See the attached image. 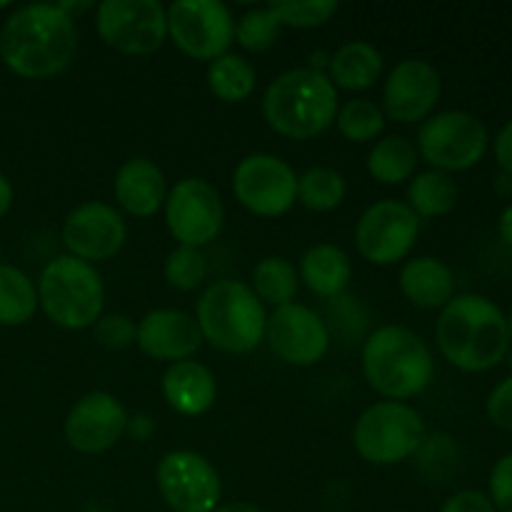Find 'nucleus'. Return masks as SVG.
I'll return each instance as SVG.
<instances>
[{
  "label": "nucleus",
  "instance_id": "nucleus-1",
  "mask_svg": "<svg viewBox=\"0 0 512 512\" xmlns=\"http://www.w3.org/2000/svg\"><path fill=\"white\" fill-rule=\"evenodd\" d=\"M78 50V28L58 3H33L15 10L0 28V58L25 80L63 73Z\"/></svg>",
  "mask_w": 512,
  "mask_h": 512
},
{
  "label": "nucleus",
  "instance_id": "nucleus-2",
  "mask_svg": "<svg viewBox=\"0 0 512 512\" xmlns=\"http://www.w3.org/2000/svg\"><path fill=\"white\" fill-rule=\"evenodd\" d=\"M435 340L450 365L465 373L498 368L510 350L508 315L485 295H455L435 323Z\"/></svg>",
  "mask_w": 512,
  "mask_h": 512
},
{
  "label": "nucleus",
  "instance_id": "nucleus-3",
  "mask_svg": "<svg viewBox=\"0 0 512 512\" xmlns=\"http://www.w3.org/2000/svg\"><path fill=\"white\" fill-rule=\"evenodd\" d=\"M338 108V88L320 68H295L278 75L263 98L270 128L293 140H308L328 130Z\"/></svg>",
  "mask_w": 512,
  "mask_h": 512
},
{
  "label": "nucleus",
  "instance_id": "nucleus-4",
  "mask_svg": "<svg viewBox=\"0 0 512 512\" xmlns=\"http://www.w3.org/2000/svg\"><path fill=\"white\" fill-rule=\"evenodd\" d=\"M363 373L375 393L400 403L420 395L433 383L435 360L415 330L383 325L365 340Z\"/></svg>",
  "mask_w": 512,
  "mask_h": 512
},
{
  "label": "nucleus",
  "instance_id": "nucleus-5",
  "mask_svg": "<svg viewBox=\"0 0 512 512\" xmlns=\"http://www.w3.org/2000/svg\"><path fill=\"white\" fill-rule=\"evenodd\" d=\"M195 320L213 348L243 355L263 343L268 313L250 285L225 278L205 288Z\"/></svg>",
  "mask_w": 512,
  "mask_h": 512
},
{
  "label": "nucleus",
  "instance_id": "nucleus-6",
  "mask_svg": "<svg viewBox=\"0 0 512 512\" xmlns=\"http://www.w3.org/2000/svg\"><path fill=\"white\" fill-rule=\"evenodd\" d=\"M38 303L58 328H90L103 315V278L95 265L73 255H58L40 273Z\"/></svg>",
  "mask_w": 512,
  "mask_h": 512
},
{
  "label": "nucleus",
  "instance_id": "nucleus-7",
  "mask_svg": "<svg viewBox=\"0 0 512 512\" xmlns=\"http://www.w3.org/2000/svg\"><path fill=\"white\" fill-rule=\"evenodd\" d=\"M425 440L423 415L398 400L375 403L355 420L353 445L370 465H395L418 453Z\"/></svg>",
  "mask_w": 512,
  "mask_h": 512
},
{
  "label": "nucleus",
  "instance_id": "nucleus-8",
  "mask_svg": "<svg viewBox=\"0 0 512 512\" xmlns=\"http://www.w3.org/2000/svg\"><path fill=\"white\" fill-rule=\"evenodd\" d=\"M488 145V125L468 110L435 113L418 130V155H423L433 170L448 175L475 168L488 153Z\"/></svg>",
  "mask_w": 512,
  "mask_h": 512
},
{
  "label": "nucleus",
  "instance_id": "nucleus-9",
  "mask_svg": "<svg viewBox=\"0 0 512 512\" xmlns=\"http://www.w3.org/2000/svg\"><path fill=\"white\" fill-rule=\"evenodd\" d=\"M165 13L168 35L188 58L213 63L235 40L233 13L220 0H175Z\"/></svg>",
  "mask_w": 512,
  "mask_h": 512
},
{
  "label": "nucleus",
  "instance_id": "nucleus-10",
  "mask_svg": "<svg viewBox=\"0 0 512 512\" xmlns=\"http://www.w3.org/2000/svg\"><path fill=\"white\" fill-rule=\"evenodd\" d=\"M95 25L105 45L125 55H150L168 38V13L158 0H103Z\"/></svg>",
  "mask_w": 512,
  "mask_h": 512
},
{
  "label": "nucleus",
  "instance_id": "nucleus-11",
  "mask_svg": "<svg viewBox=\"0 0 512 512\" xmlns=\"http://www.w3.org/2000/svg\"><path fill=\"white\" fill-rule=\"evenodd\" d=\"M233 193L250 213L260 218H278L298 200V175L278 155L253 153L235 168Z\"/></svg>",
  "mask_w": 512,
  "mask_h": 512
},
{
  "label": "nucleus",
  "instance_id": "nucleus-12",
  "mask_svg": "<svg viewBox=\"0 0 512 512\" xmlns=\"http://www.w3.org/2000/svg\"><path fill=\"white\" fill-rule=\"evenodd\" d=\"M155 483L173 512H213L223 498L218 470L193 450L163 455L155 470Z\"/></svg>",
  "mask_w": 512,
  "mask_h": 512
},
{
  "label": "nucleus",
  "instance_id": "nucleus-13",
  "mask_svg": "<svg viewBox=\"0 0 512 512\" xmlns=\"http://www.w3.org/2000/svg\"><path fill=\"white\" fill-rule=\"evenodd\" d=\"M420 218L403 200L373 203L355 225V245L373 265H395L415 248Z\"/></svg>",
  "mask_w": 512,
  "mask_h": 512
},
{
  "label": "nucleus",
  "instance_id": "nucleus-14",
  "mask_svg": "<svg viewBox=\"0 0 512 512\" xmlns=\"http://www.w3.org/2000/svg\"><path fill=\"white\" fill-rule=\"evenodd\" d=\"M165 220L180 245L200 250L223 230V198L208 180L185 178L165 198Z\"/></svg>",
  "mask_w": 512,
  "mask_h": 512
},
{
  "label": "nucleus",
  "instance_id": "nucleus-15",
  "mask_svg": "<svg viewBox=\"0 0 512 512\" xmlns=\"http://www.w3.org/2000/svg\"><path fill=\"white\" fill-rule=\"evenodd\" d=\"M265 338L270 350L288 365H315L330 348V330L315 310L288 303L268 315Z\"/></svg>",
  "mask_w": 512,
  "mask_h": 512
},
{
  "label": "nucleus",
  "instance_id": "nucleus-16",
  "mask_svg": "<svg viewBox=\"0 0 512 512\" xmlns=\"http://www.w3.org/2000/svg\"><path fill=\"white\" fill-rule=\"evenodd\" d=\"M125 238H128V228H125L123 215L113 205L98 203V200H90V203L70 210L63 223L65 248L70 250L73 258L85 260L90 265L103 263L120 253Z\"/></svg>",
  "mask_w": 512,
  "mask_h": 512
},
{
  "label": "nucleus",
  "instance_id": "nucleus-17",
  "mask_svg": "<svg viewBox=\"0 0 512 512\" xmlns=\"http://www.w3.org/2000/svg\"><path fill=\"white\" fill-rule=\"evenodd\" d=\"M128 430V413L115 395L95 390L83 395L65 418V440L85 455L105 453Z\"/></svg>",
  "mask_w": 512,
  "mask_h": 512
},
{
  "label": "nucleus",
  "instance_id": "nucleus-18",
  "mask_svg": "<svg viewBox=\"0 0 512 512\" xmlns=\"http://www.w3.org/2000/svg\"><path fill=\"white\" fill-rule=\"evenodd\" d=\"M443 83L440 73L428 60L408 58L390 70L383 88V113L398 123H420L428 120L438 105Z\"/></svg>",
  "mask_w": 512,
  "mask_h": 512
},
{
  "label": "nucleus",
  "instance_id": "nucleus-19",
  "mask_svg": "<svg viewBox=\"0 0 512 512\" xmlns=\"http://www.w3.org/2000/svg\"><path fill=\"white\" fill-rule=\"evenodd\" d=\"M135 343L148 358L168 360V363H180L190 360L203 345V333L193 315L183 310L160 308L150 310L138 323V335Z\"/></svg>",
  "mask_w": 512,
  "mask_h": 512
},
{
  "label": "nucleus",
  "instance_id": "nucleus-20",
  "mask_svg": "<svg viewBox=\"0 0 512 512\" xmlns=\"http://www.w3.org/2000/svg\"><path fill=\"white\" fill-rule=\"evenodd\" d=\"M115 200L125 213L135 218H150L158 213L168 198L165 175L153 160L130 158L115 173Z\"/></svg>",
  "mask_w": 512,
  "mask_h": 512
},
{
  "label": "nucleus",
  "instance_id": "nucleus-21",
  "mask_svg": "<svg viewBox=\"0 0 512 512\" xmlns=\"http://www.w3.org/2000/svg\"><path fill=\"white\" fill-rule=\"evenodd\" d=\"M163 395L170 408L188 418L205 415L218 398V383L210 368L195 360L170 363L163 375Z\"/></svg>",
  "mask_w": 512,
  "mask_h": 512
},
{
  "label": "nucleus",
  "instance_id": "nucleus-22",
  "mask_svg": "<svg viewBox=\"0 0 512 512\" xmlns=\"http://www.w3.org/2000/svg\"><path fill=\"white\" fill-rule=\"evenodd\" d=\"M400 290L418 308L443 310L455 298V275L440 258L420 255L400 270Z\"/></svg>",
  "mask_w": 512,
  "mask_h": 512
},
{
  "label": "nucleus",
  "instance_id": "nucleus-23",
  "mask_svg": "<svg viewBox=\"0 0 512 512\" xmlns=\"http://www.w3.org/2000/svg\"><path fill=\"white\" fill-rule=\"evenodd\" d=\"M298 278L308 285L310 293L335 300L343 295L350 278H353V263H350L348 253L340 250L338 245L320 243L305 250V255L300 258Z\"/></svg>",
  "mask_w": 512,
  "mask_h": 512
},
{
  "label": "nucleus",
  "instance_id": "nucleus-24",
  "mask_svg": "<svg viewBox=\"0 0 512 512\" xmlns=\"http://www.w3.org/2000/svg\"><path fill=\"white\" fill-rule=\"evenodd\" d=\"M380 73H383V55L365 40H350L330 55L328 78L335 88L365 90L375 85Z\"/></svg>",
  "mask_w": 512,
  "mask_h": 512
},
{
  "label": "nucleus",
  "instance_id": "nucleus-25",
  "mask_svg": "<svg viewBox=\"0 0 512 512\" xmlns=\"http://www.w3.org/2000/svg\"><path fill=\"white\" fill-rule=\"evenodd\" d=\"M458 185L448 173L425 170L410 178L408 205L418 218H440L458 205Z\"/></svg>",
  "mask_w": 512,
  "mask_h": 512
},
{
  "label": "nucleus",
  "instance_id": "nucleus-26",
  "mask_svg": "<svg viewBox=\"0 0 512 512\" xmlns=\"http://www.w3.org/2000/svg\"><path fill=\"white\" fill-rule=\"evenodd\" d=\"M418 148L403 135H388L378 140L368 153V170L375 180L385 185H398L410 180L418 168Z\"/></svg>",
  "mask_w": 512,
  "mask_h": 512
},
{
  "label": "nucleus",
  "instance_id": "nucleus-27",
  "mask_svg": "<svg viewBox=\"0 0 512 512\" xmlns=\"http://www.w3.org/2000/svg\"><path fill=\"white\" fill-rule=\"evenodd\" d=\"M258 75L250 60L238 53H225L215 58L208 68V88L223 103H243L255 90Z\"/></svg>",
  "mask_w": 512,
  "mask_h": 512
},
{
  "label": "nucleus",
  "instance_id": "nucleus-28",
  "mask_svg": "<svg viewBox=\"0 0 512 512\" xmlns=\"http://www.w3.org/2000/svg\"><path fill=\"white\" fill-rule=\"evenodd\" d=\"M38 305V288L33 280L13 265H0V325H25Z\"/></svg>",
  "mask_w": 512,
  "mask_h": 512
},
{
  "label": "nucleus",
  "instance_id": "nucleus-29",
  "mask_svg": "<svg viewBox=\"0 0 512 512\" xmlns=\"http://www.w3.org/2000/svg\"><path fill=\"white\" fill-rule=\"evenodd\" d=\"M300 278L295 273V265L280 255L263 258L253 270V293L258 295L260 303H270L273 308L293 303L298 295Z\"/></svg>",
  "mask_w": 512,
  "mask_h": 512
},
{
  "label": "nucleus",
  "instance_id": "nucleus-30",
  "mask_svg": "<svg viewBox=\"0 0 512 512\" xmlns=\"http://www.w3.org/2000/svg\"><path fill=\"white\" fill-rule=\"evenodd\" d=\"M345 198V178L333 168L315 165L303 175H298V200L308 210L315 213H328L338 208Z\"/></svg>",
  "mask_w": 512,
  "mask_h": 512
},
{
  "label": "nucleus",
  "instance_id": "nucleus-31",
  "mask_svg": "<svg viewBox=\"0 0 512 512\" xmlns=\"http://www.w3.org/2000/svg\"><path fill=\"white\" fill-rule=\"evenodd\" d=\"M335 123H338L343 138L353 140V143H368L383 133L385 113L370 98H353L340 105Z\"/></svg>",
  "mask_w": 512,
  "mask_h": 512
},
{
  "label": "nucleus",
  "instance_id": "nucleus-32",
  "mask_svg": "<svg viewBox=\"0 0 512 512\" xmlns=\"http://www.w3.org/2000/svg\"><path fill=\"white\" fill-rule=\"evenodd\" d=\"M280 20L273 10L265 5V8H253L248 13H243L235 23V40H238L243 48L253 50V53H263V50L273 48L278 43L280 35Z\"/></svg>",
  "mask_w": 512,
  "mask_h": 512
},
{
  "label": "nucleus",
  "instance_id": "nucleus-33",
  "mask_svg": "<svg viewBox=\"0 0 512 512\" xmlns=\"http://www.w3.org/2000/svg\"><path fill=\"white\" fill-rule=\"evenodd\" d=\"M268 8L278 15L280 25L293 28H318L328 23L338 10L335 0H273Z\"/></svg>",
  "mask_w": 512,
  "mask_h": 512
},
{
  "label": "nucleus",
  "instance_id": "nucleus-34",
  "mask_svg": "<svg viewBox=\"0 0 512 512\" xmlns=\"http://www.w3.org/2000/svg\"><path fill=\"white\" fill-rule=\"evenodd\" d=\"M208 275V263L198 248L178 245L165 260V280L175 290H195Z\"/></svg>",
  "mask_w": 512,
  "mask_h": 512
},
{
  "label": "nucleus",
  "instance_id": "nucleus-35",
  "mask_svg": "<svg viewBox=\"0 0 512 512\" xmlns=\"http://www.w3.org/2000/svg\"><path fill=\"white\" fill-rule=\"evenodd\" d=\"M93 328L98 345H103V348L108 350L128 348V345L135 343V335H138V325L123 313L100 315L98 323H95Z\"/></svg>",
  "mask_w": 512,
  "mask_h": 512
},
{
  "label": "nucleus",
  "instance_id": "nucleus-36",
  "mask_svg": "<svg viewBox=\"0 0 512 512\" xmlns=\"http://www.w3.org/2000/svg\"><path fill=\"white\" fill-rule=\"evenodd\" d=\"M488 498L495 512H512V453L503 455L490 470Z\"/></svg>",
  "mask_w": 512,
  "mask_h": 512
},
{
  "label": "nucleus",
  "instance_id": "nucleus-37",
  "mask_svg": "<svg viewBox=\"0 0 512 512\" xmlns=\"http://www.w3.org/2000/svg\"><path fill=\"white\" fill-rule=\"evenodd\" d=\"M485 410H488L490 423L512 433V373L495 385L493 393L488 395Z\"/></svg>",
  "mask_w": 512,
  "mask_h": 512
},
{
  "label": "nucleus",
  "instance_id": "nucleus-38",
  "mask_svg": "<svg viewBox=\"0 0 512 512\" xmlns=\"http://www.w3.org/2000/svg\"><path fill=\"white\" fill-rule=\"evenodd\" d=\"M440 512H495L493 503H490L488 493L483 490H460V493L450 495L443 503Z\"/></svg>",
  "mask_w": 512,
  "mask_h": 512
},
{
  "label": "nucleus",
  "instance_id": "nucleus-39",
  "mask_svg": "<svg viewBox=\"0 0 512 512\" xmlns=\"http://www.w3.org/2000/svg\"><path fill=\"white\" fill-rule=\"evenodd\" d=\"M493 150H495V160H498L500 170L512 175V120L500 128Z\"/></svg>",
  "mask_w": 512,
  "mask_h": 512
},
{
  "label": "nucleus",
  "instance_id": "nucleus-40",
  "mask_svg": "<svg viewBox=\"0 0 512 512\" xmlns=\"http://www.w3.org/2000/svg\"><path fill=\"white\" fill-rule=\"evenodd\" d=\"M498 233H500V240H503L508 248H512V203L503 210V213H500Z\"/></svg>",
  "mask_w": 512,
  "mask_h": 512
},
{
  "label": "nucleus",
  "instance_id": "nucleus-41",
  "mask_svg": "<svg viewBox=\"0 0 512 512\" xmlns=\"http://www.w3.org/2000/svg\"><path fill=\"white\" fill-rule=\"evenodd\" d=\"M10 205H13V185H10V180L0 173V218L8 213Z\"/></svg>",
  "mask_w": 512,
  "mask_h": 512
},
{
  "label": "nucleus",
  "instance_id": "nucleus-42",
  "mask_svg": "<svg viewBox=\"0 0 512 512\" xmlns=\"http://www.w3.org/2000/svg\"><path fill=\"white\" fill-rule=\"evenodd\" d=\"M213 512H263L258 508V505L253 503H245V500H235V503H225V505H218Z\"/></svg>",
  "mask_w": 512,
  "mask_h": 512
},
{
  "label": "nucleus",
  "instance_id": "nucleus-43",
  "mask_svg": "<svg viewBox=\"0 0 512 512\" xmlns=\"http://www.w3.org/2000/svg\"><path fill=\"white\" fill-rule=\"evenodd\" d=\"M495 190H498L500 195H510L512 193V175L508 173H500L498 178H495Z\"/></svg>",
  "mask_w": 512,
  "mask_h": 512
},
{
  "label": "nucleus",
  "instance_id": "nucleus-44",
  "mask_svg": "<svg viewBox=\"0 0 512 512\" xmlns=\"http://www.w3.org/2000/svg\"><path fill=\"white\" fill-rule=\"evenodd\" d=\"M508 335H510V343H512V310H510V315H508Z\"/></svg>",
  "mask_w": 512,
  "mask_h": 512
},
{
  "label": "nucleus",
  "instance_id": "nucleus-45",
  "mask_svg": "<svg viewBox=\"0 0 512 512\" xmlns=\"http://www.w3.org/2000/svg\"><path fill=\"white\" fill-rule=\"evenodd\" d=\"M3 8H8V0H0V10Z\"/></svg>",
  "mask_w": 512,
  "mask_h": 512
}]
</instances>
